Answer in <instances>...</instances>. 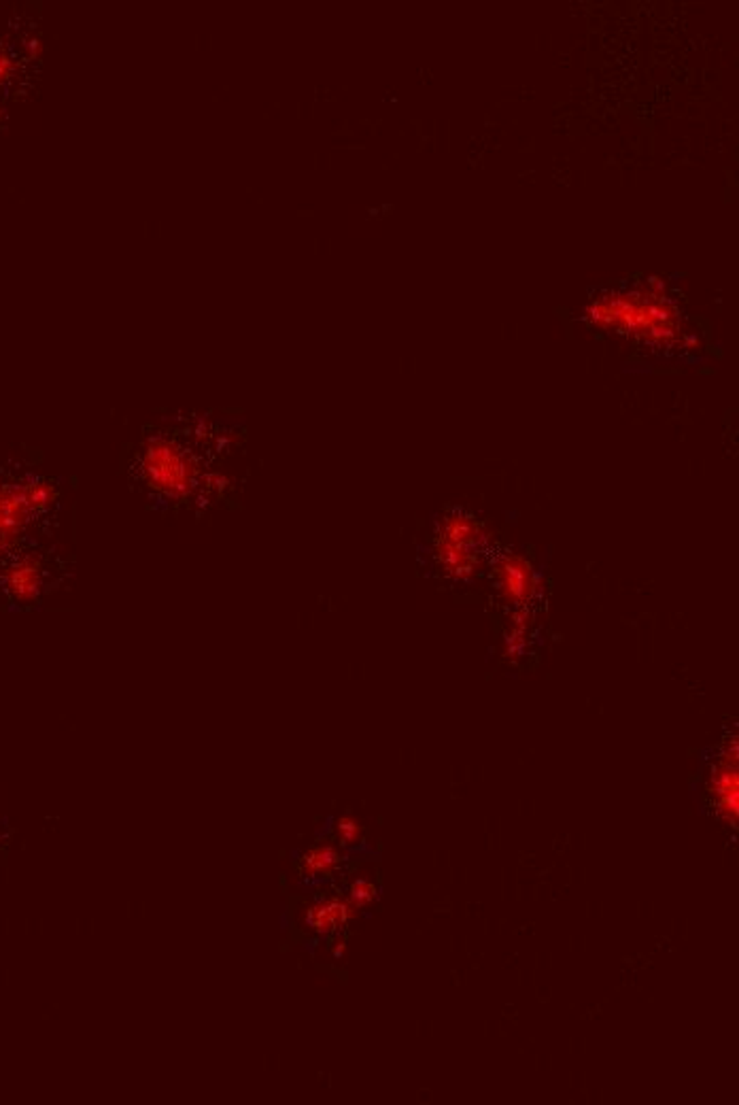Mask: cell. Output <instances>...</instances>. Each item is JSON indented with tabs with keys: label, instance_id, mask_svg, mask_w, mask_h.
<instances>
[{
	"label": "cell",
	"instance_id": "obj_2",
	"mask_svg": "<svg viewBox=\"0 0 739 1105\" xmlns=\"http://www.w3.org/2000/svg\"><path fill=\"white\" fill-rule=\"evenodd\" d=\"M709 795L714 797V808L726 827H737L739 818V774H737V742L731 738L720 757H716L712 776H709Z\"/></svg>",
	"mask_w": 739,
	"mask_h": 1105
},
{
	"label": "cell",
	"instance_id": "obj_4",
	"mask_svg": "<svg viewBox=\"0 0 739 1105\" xmlns=\"http://www.w3.org/2000/svg\"><path fill=\"white\" fill-rule=\"evenodd\" d=\"M343 857L334 844H317L310 851H306L300 859V871L306 878H317V876H327L338 868Z\"/></svg>",
	"mask_w": 739,
	"mask_h": 1105
},
{
	"label": "cell",
	"instance_id": "obj_3",
	"mask_svg": "<svg viewBox=\"0 0 739 1105\" xmlns=\"http://www.w3.org/2000/svg\"><path fill=\"white\" fill-rule=\"evenodd\" d=\"M357 914L360 910L346 897H326L306 908L304 925L319 936H329V933L343 929Z\"/></svg>",
	"mask_w": 739,
	"mask_h": 1105
},
{
	"label": "cell",
	"instance_id": "obj_6",
	"mask_svg": "<svg viewBox=\"0 0 739 1105\" xmlns=\"http://www.w3.org/2000/svg\"><path fill=\"white\" fill-rule=\"evenodd\" d=\"M336 835H338L340 844L355 846L361 842L363 827L355 817H340L336 821Z\"/></svg>",
	"mask_w": 739,
	"mask_h": 1105
},
{
	"label": "cell",
	"instance_id": "obj_5",
	"mask_svg": "<svg viewBox=\"0 0 739 1105\" xmlns=\"http://www.w3.org/2000/svg\"><path fill=\"white\" fill-rule=\"evenodd\" d=\"M377 897H378L377 885H374V882L366 880V878H357L353 885H351V888H349V895H346V899H349V902L353 904L357 910L368 908L370 904L377 902Z\"/></svg>",
	"mask_w": 739,
	"mask_h": 1105
},
{
	"label": "cell",
	"instance_id": "obj_7",
	"mask_svg": "<svg viewBox=\"0 0 739 1105\" xmlns=\"http://www.w3.org/2000/svg\"><path fill=\"white\" fill-rule=\"evenodd\" d=\"M344 948H346L344 947V939H340V942H336V947H334L332 950H334V955H336V956H343L344 955Z\"/></svg>",
	"mask_w": 739,
	"mask_h": 1105
},
{
	"label": "cell",
	"instance_id": "obj_1",
	"mask_svg": "<svg viewBox=\"0 0 739 1105\" xmlns=\"http://www.w3.org/2000/svg\"><path fill=\"white\" fill-rule=\"evenodd\" d=\"M587 317L597 328L646 343H667L680 330V311L655 281H640L607 289L590 300Z\"/></svg>",
	"mask_w": 739,
	"mask_h": 1105
}]
</instances>
